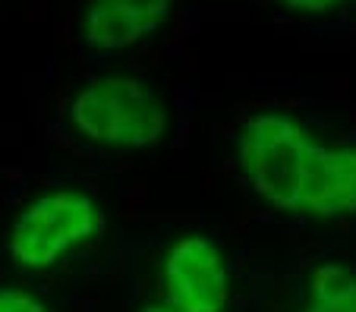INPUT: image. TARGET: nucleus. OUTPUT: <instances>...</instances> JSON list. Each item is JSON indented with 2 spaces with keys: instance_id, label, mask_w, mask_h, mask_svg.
I'll return each instance as SVG.
<instances>
[{
  "instance_id": "f03ea898",
  "label": "nucleus",
  "mask_w": 356,
  "mask_h": 312,
  "mask_svg": "<svg viewBox=\"0 0 356 312\" xmlns=\"http://www.w3.org/2000/svg\"><path fill=\"white\" fill-rule=\"evenodd\" d=\"M70 133L101 151L158 149L170 136V108L152 82L129 73H101L73 88L63 108Z\"/></svg>"
},
{
  "instance_id": "f257e3e1",
  "label": "nucleus",
  "mask_w": 356,
  "mask_h": 312,
  "mask_svg": "<svg viewBox=\"0 0 356 312\" xmlns=\"http://www.w3.org/2000/svg\"><path fill=\"white\" fill-rule=\"evenodd\" d=\"M234 164L249 192L287 217H356V142L318 136L293 110H252L236 126Z\"/></svg>"
},
{
  "instance_id": "0eeeda50",
  "label": "nucleus",
  "mask_w": 356,
  "mask_h": 312,
  "mask_svg": "<svg viewBox=\"0 0 356 312\" xmlns=\"http://www.w3.org/2000/svg\"><path fill=\"white\" fill-rule=\"evenodd\" d=\"M275 3L290 16L322 19V16H334V13H341V10L353 7L356 0H275Z\"/></svg>"
},
{
  "instance_id": "7ed1b4c3",
  "label": "nucleus",
  "mask_w": 356,
  "mask_h": 312,
  "mask_svg": "<svg viewBox=\"0 0 356 312\" xmlns=\"http://www.w3.org/2000/svg\"><path fill=\"white\" fill-rule=\"evenodd\" d=\"M108 215L82 186L41 190L16 211L7 252L22 272H51L104 233Z\"/></svg>"
},
{
  "instance_id": "6e6552de",
  "label": "nucleus",
  "mask_w": 356,
  "mask_h": 312,
  "mask_svg": "<svg viewBox=\"0 0 356 312\" xmlns=\"http://www.w3.org/2000/svg\"><path fill=\"white\" fill-rule=\"evenodd\" d=\"M0 312H51L38 293L26 287H0Z\"/></svg>"
},
{
  "instance_id": "1a4fd4ad",
  "label": "nucleus",
  "mask_w": 356,
  "mask_h": 312,
  "mask_svg": "<svg viewBox=\"0 0 356 312\" xmlns=\"http://www.w3.org/2000/svg\"><path fill=\"white\" fill-rule=\"evenodd\" d=\"M139 312H177L170 303H164V299H158V303H148V306H142Z\"/></svg>"
},
{
  "instance_id": "39448f33",
  "label": "nucleus",
  "mask_w": 356,
  "mask_h": 312,
  "mask_svg": "<svg viewBox=\"0 0 356 312\" xmlns=\"http://www.w3.org/2000/svg\"><path fill=\"white\" fill-rule=\"evenodd\" d=\"M177 0H86L79 35L98 54L142 48L170 22Z\"/></svg>"
},
{
  "instance_id": "20e7f679",
  "label": "nucleus",
  "mask_w": 356,
  "mask_h": 312,
  "mask_svg": "<svg viewBox=\"0 0 356 312\" xmlns=\"http://www.w3.org/2000/svg\"><path fill=\"white\" fill-rule=\"evenodd\" d=\"M161 287L164 303L177 312H227L234 278L227 252L215 237L202 231H186L161 252Z\"/></svg>"
},
{
  "instance_id": "423d86ee",
  "label": "nucleus",
  "mask_w": 356,
  "mask_h": 312,
  "mask_svg": "<svg viewBox=\"0 0 356 312\" xmlns=\"http://www.w3.org/2000/svg\"><path fill=\"white\" fill-rule=\"evenodd\" d=\"M300 312H356V268L350 262H318L306 278Z\"/></svg>"
}]
</instances>
